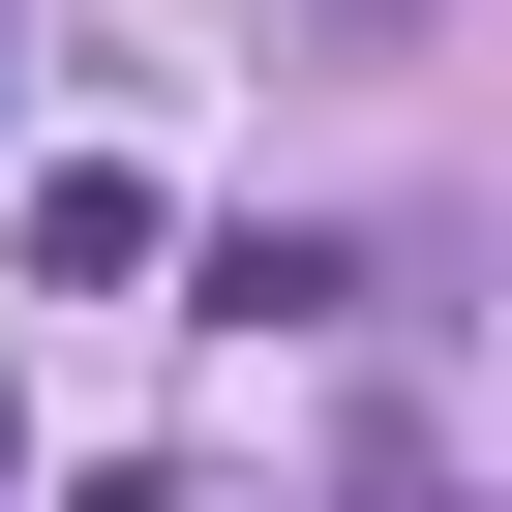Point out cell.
I'll return each instance as SVG.
<instances>
[{
	"instance_id": "obj_1",
	"label": "cell",
	"mask_w": 512,
	"mask_h": 512,
	"mask_svg": "<svg viewBox=\"0 0 512 512\" xmlns=\"http://www.w3.org/2000/svg\"><path fill=\"white\" fill-rule=\"evenodd\" d=\"M151 272V181H31V302H121Z\"/></svg>"
},
{
	"instance_id": "obj_2",
	"label": "cell",
	"mask_w": 512,
	"mask_h": 512,
	"mask_svg": "<svg viewBox=\"0 0 512 512\" xmlns=\"http://www.w3.org/2000/svg\"><path fill=\"white\" fill-rule=\"evenodd\" d=\"M332 31H362V61H392V31H422V0H332Z\"/></svg>"
}]
</instances>
